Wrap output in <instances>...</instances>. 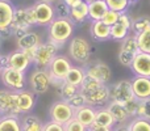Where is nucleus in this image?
<instances>
[{
  "label": "nucleus",
  "instance_id": "obj_1",
  "mask_svg": "<svg viewBox=\"0 0 150 131\" xmlns=\"http://www.w3.org/2000/svg\"><path fill=\"white\" fill-rule=\"evenodd\" d=\"M86 97L87 105L93 108H104L109 102V87L92 77L86 76L79 88Z\"/></svg>",
  "mask_w": 150,
  "mask_h": 131
},
{
  "label": "nucleus",
  "instance_id": "obj_2",
  "mask_svg": "<svg viewBox=\"0 0 150 131\" xmlns=\"http://www.w3.org/2000/svg\"><path fill=\"white\" fill-rule=\"evenodd\" d=\"M75 26L76 25L69 17H55L46 26L47 41L61 50L74 37Z\"/></svg>",
  "mask_w": 150,
  "mask_h": 131
},
{
  "label": "nucleus",
  "instance_id": "obj_3",
  "mask_svg": "<svg viewBox=\"0 0 150 131\" xmlns=\"http://www.w3.org/2000/svg\"><path fill=\"white\" fill-rule=\"evenodd\" d=\"M67 55L74 63L86 66L92 58V46L84 37L74 36L67 43Z\"/></svg>",
  "mask_w": 150,
  "mask_h": 131
},
{
  "label": "nucleus",
  "instance_id": "obj_4",
  "mask_svg": "<svg viewBox=\"0 0 150 131\" xmlns=\"http://www.w3.org/2000/svg\"><path fill=\"white\" fill-rule=\"evenodd\" d=\"M29 88L33 93L36 95H44L49 90V88L52 87V79H50V74L47 71V68H36L30 72L29 75Z\"/></svg>",
  "mask_w": 150,
  "mask_h": 131
},
{
  "label": "nucleus",
  "instance_id": "obj_5",
  "mask_svg": "<svg viewBox=\"0 0 150 131\" xmlns=\"http://www.w3.org/2000/svg\"><path fill=\"white\" fill-rule=\"evenodd\" d=\"M0 80L7 89L13 90V92L24 89L26 84L25 72L17 71V69L9 68V67H3L1 72H0Z\"/></svg>",
  "mask_w": 150,
  "mask_h": 131
},
{
  "label": "nucleus",
  "instance_id": "obj_6",
  "mask_svg": "<svg viewBox=\"0 0 150 131\" xmlns=\"http://www.w3.org/2000/svg\"><path fill=\"white\" fill-rule=\"evenodd\" d=\"M75 117V109L66 100H57L49 108V118L61 125H66Z\"/></svg>",
  "mask_w": 150,
  "mask_h": 131
},
{
  "label": "nucleus",
  "instance_id": "obj_7",
  "mask_svg": "<svg viewBox=\"0 0 150 131\" xmlns=\"http://www.w3.org/2000/svg\"><path fill=\"white\" fill-rule=\"evenodd\" d=\"M33 64V60L25 54L23 50H15L7 55H1V66L17 69V71L26 72L29 67Z\"/></svg>",
  "mask_w": 150,
  "mask_h": 131
},
{
  "label": "nucleus",
  "instance_id": "obj_8",
  "mask_svg": "<svg viewBox=\"0 0 150 131\" xmlns=\"http://www.w3.org/2000/svg\"><path fill=\"white\" fill-rule=\"evenodd\" d=\"M83 67H84V71H86V76L92 77V79L98 80L100 83H104V84H108L111 81L112 69L103 60L100 59L91 60V62H88L87 64Z\"/></svg>",
  "mask_w": 150,
  "mask_h": 131
},
{
  "label": "nucleus",
  "instance_id": "obj_9",
  "mask_svg": "<svg viewBox=\"0 0 150 131\" xmlns=\"http://www.w3.org/2000/svg\"><path fill=\"white\" fill-rule=\"evenodd\" d=\"M59 49L52 43V42H41L36 49V54L33 57V64L38 68H47L54 57L58 54Z\"/></svg>",
  "mask_w": 150,
  "mask_h": 131
},
{
  "label": "nucleus",
  "instance_id": "obj_10",
  "mask_svg": "<svg viewBox=\"0 0 150 131\" xmlns=\"http://www.w3.org/2000/svg\"><path fill=\"white\" fill-rule=\"evenodd\" d=\"M108 87H109V101H117V102L125 104L129 100L134 98L130 80L122 79L119 80L117 83H113L112 85H108Z\"/></svg>",
  "mask_w": 150,
  "mask_h": 131
},
{
  "label": "nucleus",
  "instance_id": "obj_11",
  "mask_svg": "<svg viewBox=\"0 0 150 131\" xmlns=\"http://www.w3.org/2000/svg\"><path fill=\"white\" fill-rule=\"evenodd\" d=\"M74 66V62L69 58L67 54H59L58 53L54 57V59L50 62L47 71H49L50 76L52 77H57V79H63L65 80L67 72L70 71V68Z\"/></svg>",
  "mask_w": 150,
  "mask_h": 131
},
{
  "label": "nucleus",
  "instance_id": "obj_12",
  "mask_svg": "<svg viewBox=\"0 0 150 131\" xmlns=\"http://www.w3.org/2000/svg\"><path fill=\"white\" fill-rule=\"evenodd\" d=\"M33 9L36 12L37 17V26H45L46 28L57 16H55L54 4L44 1V0H37L33 4Z\"/></svg>",
  "mask_w": 150,
  "mask_h": 131
},
{
  "label": "nucleus",
  "instance_id": "obj_13",
  "mask_svg": "<svg viewBox=\"0 0 150 131\" xmlns=\"http://www.w3.org/2000/svg\"><path fill=\"white\" fill-rule=\"evenodd\" d=\"M32 28V24L28 18V9L24 8H16L15 16H13L12 24H11V36H15L16 38L23 36L25 32H28Z\"/></svg>",
  "mask_w": 150,
  "mask_h": 131
},
{
  "label": "nucleus",
  "instance_id": "obj_14",
  "mask_svg": "<svg viewBox=\"0 0 150 131\" xmlns=\"http://www.w3.org/2000/svg\"><path fill=\"white\" fill-rule=\"evenodd\" d=\"M132 33V18L127 12L121 13L116 24L111 26V39L121 42Z\"/></svg>",
  "mask_w": 150,
  "mask_h": 131
},
{
  "label": "nucleus",
  "instance_id": "obj_15",
  "mask_svg": "<svg viewBox=\"0 0 150 131\" xmlns=\"http://www.w3.org/2000/svg\"><path fill=\"white\" fill-rule=\"evenodd\" d=\"M36 93H33L30 89H21L15 92V98H16V108H17L18 114H28L33 110L36 106Z\"/></svg>",
  "mask_w": 150,
  "mask_h": 131
},
{
  "label": "nucleus",
  "instance_id": "obj_16",
  "mask_svg": "<svg viewBox=\"0 0 150 131\" xmlns=\"http://www.w3.org/2000/svg\"><path fill=\"white\" fill-rule=\"evenodd\" d=\"M16 7L11 0H0V34L3 38L5 34H11V24L15 16Z\"/></svg>",
  "mask_w": 150,
  "mask_h": 131
},
{
  "label": "nucleus",
  "instance_id": "obj_17",
  "mask_svg": "<svg viewBox=\"0 0 150 131\" xmlns=\"http://www.w3.org/2000/svg\"><path fill=\"white\" fill-rule=\"evenodd\" d=\"M129 68L134 76L150 77V54L141 51L138 54H136Z\"/></svg>",
  "mask_w": 150,
  "mask_h": 131
},
{
  "label": "nucleus",
  "instance_id": "obj_18",
  "mask_svg": "<svg viewBox=\"0 0 150 131\" xmlns=\"http://www.w3.org/2000/svg\"><path fill=\"white\" fill-rule=\"evenodd\" d=\"M0 110L4 114L20 117L17 108H16V98L13 90H9L7 88H0Z\"/></svg>",
  "mask_w": 150,
  "mask_h": 131
},
{
  "label": "nucleus",
  "instance_id": "obj_19",
  "mask_svg": "<svg viewBox=\"0 0 150 131\" xmlns=\"http://www.w3.org/2000/svg\"><path fill=\"white\" fill-rule=\"evenodd\" d=\"M133 95L137 100H145L150 97V77L134 76L130 79Z\"/></svg>",
  "mask_w": 150,
  "mask_h": 131
},
{
  "label": "nucleus",
  "instance_id": "obj_20",
  "mask_svg": "<svg viewBox=\"0 0 150 131\" xmlns=\"http://www.w3.org/2000/svg\"><path fill=\"white\" fill-rule=\"evenodd\" d=\"M42 42V38L37 32H32L28 30L23 34V36L16 38V46L18 50H28V49H33L37 47L40 43Z\"/></svg>",
  "mask_w": 150,
  "mask_h": 131
},
{
  "label": "nucleus",
  "instance_id": "obj_21",
  "mask_svg": "<svg viewBox=\"0 0 150 131\" xmlns=\"http://www.w3.org/2000/svg\"><path fill=\"white\" fill-rule=\"evenodd\" d=\"M90 34L95 41L105 42V41H108V39H111V26L104 24L101 20L91 21Z\"/></svg>",
  "mask_w": 150,
  "mask_h": 131
},
{
  "label": "nucleus",
  "instance_id": "obj_22",
  "mask_svg": "<svg viewBox=\"0 0 150 131\" xmlns=\"http://www.w3.org/2000/svg\"><path fill=\"white\" fill-rule=\"evenodd\" d=\"M109 110V113L112 114L116 125H122V123H128V121H130V117L128 114L127 109H125L124 104L117 102V101H109L105 106Z\"/></svg>",
  "mask_w": 150,
  "mask_h": 131
},
{
  "label": "nucleus",
  "instance_id": "obj_23",
  "mask_svg": "<svg viewBox=\"0 0 150 131\" xmlns=\"http://www.w3.org/2000/svg\"><path fill=\"white\" fill-rule=\"evenodd\" d=\"M95 117H96V108L91 105H87L86 104L84 106L76 109L75 110V119L80 122L83 126H86L87 129H90L93 123H95Z\"/></svg>",
  "mask_w": 150,
  "mask_h": 131
},
{
  "label": "nucleus",
  "instance_id": "obj_24",
  "mask_svg": "<svg viewBox=\"0 0 150 131\" xmlns=\"http://www.w3.org/2000/svg\"><path fill=\"white\" fill-rule=\"evenodd\" d=\"M69 18L73 21L75 25H80L86 20H88V3L82 0L79 4L71 7L70 13H69Z\"/></svg>",
  "mask_w": 150,
  "mask_h": 131
},
{
  "label": "nucleus",
  "instance_id": "obj_25",
  "mask_svg": "<svg viewBox=\"0 0 150 131\" xmlns=\"http://www.w3.org/2000/svg\"><path fill=\"white\" fill-rule=\"evenodd\" d=\"M108 11L107 3L104 0H93L88 3V20L98 21L101 20L104 13Z\"/></svg>",
  "mask_w": 150,
  "mask_h": 131
},
{
  "label": "nucleus",
  "instance_id": "obj_26",
  "mask_svg": "<svg viewBox=\"0 0 150 131\" xmlns=\"http://www.w3.org/2000/svg\"><path fill=\"white\" fill-rule=\"evenodd\" d=\"M21 131H44V122L34 114H25L21 119Z\"/></svg>",
  "mask_w": 150,
  "mask_h": 131
},
{
  "label": "nucleus",
  "instance_id": "obj_27",
  "mask_svg": "<svg viewBox=\"0 0 150 131\" xmlns=\"http://www.w3.org/2000/svg\"><path fill=\"white\" fill-rule=\"evenodd\" d=\"M0 131H21V119L18 116L4 114L0 118Z\"/></svg>",
  "mask_w": 150,
  "mask_h": 131
},
{
  "label": "nucleus",
  "instance_id": "obj_28",
  "mask_svg": "<svg viewBox=\"0 0 150 131\" xmlns=\"http://www.w3.org/2000/svg\"><path fill=\"white\" fill-rule=\"evenodd\" d=\"M84 77H86L84 67L73 66L70 68V71L67 72V75H66L65 80L69 83V84L74 85V87H76V88H80V85H82Z\"/></svg>",
  "mask_w": 150,
  "mask_h": 131
},
{
  "label": "nucleus",
  "instance_id": "obj_29",
  "mask_svg": "<svg viewBox=\"0 0 150 131\" xmlns=\"http://www.w3.org/2000/svg\"><path fill=\"white\" fill-rule=\"evenodd\" d=\"M95 125L103 127H111L113 129V126L116 125L112 114L109 113V110L104 106V108H98L96 109V117H95Z\"/></svg>",
  "mask_w": 150,
  "mask_h": 131
},
{
  "label": "nucleus",
  "instance_id": "obj_30",
  "mask_svg": "<svg viewBox=\"0 0 150 131\" xmlns=\"http://www.w3.org/2000/svg\"><path fill=\"white\" fill-rule=\"evenodd\" d=\"M120 50L124 53H128L132 57H136V54L140 53V49H138V42H137V37L133 33H130L127 38H124L121 41V45H120Z\"/></svg>",
  "mask_w": 150,
  "mask_h": 131
},
{
  "label": "nucleus",
  "instance_id": "obj_31",
  "mask_svg": "<svg viewBox=\"0 0 150 131\" xmlns=\"http://www.w3.org/2000/svg\"><path fill=\"white\" fill-rule=\"evenodd\" d=\"M150 29V17L149 16H140V17L132 20V33L134 36L142 33Z\"/></svg>",
  "mask_w": 150,
  "mask_h": 131
},
{
  "label": "nucleus",
  "instance_id": "obj_32",
  "mask_svg": "<svg viewBox=\"0 0 150 131\" xmlns=\"http://www.w3.org/2000/svg\"><path fill=\"white\" fill-rule=\"evenodd\" d=\"M78 90H79V88H76V87H74V85L69 84V83L65 80V81L62 83V85H61V87L57 89V92H58V96L61 97V100L69 101L75 95V93L78 92Z\"/></svg>",
  "mask_w": 150,
  "mask_h": 131
},
{
  "label": "nucleus",
  "instance_id": "obj_33",
  "mask_svg": "<svg viewBox=\"0 0 150 131\" xmlns=\"http://www.w3.org/2000/svg\"><path fill=\"white\" fill-rule=\"evenodd\" d=\"M130 131H150V121L141 117H134L128 123Z\"/></svg>",
  "mask_w": 150,
  "mask_h": 131
},
{
  "label": "nucleus",
  "instance_id": "obj_34",
  "mask_svg": "<svg viewBox=\"0 0 150 131\" xmlns=\"http://www.w3.org/2000/svg\"><path fill=\"white\" fill-rule=\"evenodd\" d=\"M137 42H138V49L141 53H148L150 54V29L142 32V33L137 34Z\"/></svg>",
  "mask_w": 150,
  "mask_h": 131
},
{
  "label": "nucleus",
  "instance_id": "obj_35",
  "mask_svg": "<svg viewBox=\"0 0 150 131\" xmlns=\"http://www.w3.org/2000/svg\"><path fill=\"white\" fill-rule=\"evenodd\" d=\"M104 1L107 3L108 9L116 11V12L120 13H125L130 5L129 0H104Z\"/></svg>",
  "mask_w": 150,
  "mask_h": 131
},
{
  "label": "nucleus",
  "instance_id": "obj_36",
  "mask_svg": "<svg viewBox=\"0 0 150 131\" xmlns=\"http://www.w3.org/2000/svg\"><path fill=\"white\" fill-rule=\"evenodd\" d=\"M137 117L150 121V97L145 98V100H140L137 109Z\"/></svg>",
  "mask_w": 150,
  "mask_h": 131
},
{
  "label": "nucleus",
  "instance_id": "obj_37",
  "mask_svg": "<svg viewBox=\"0 0 150 131\" xmlns=\"http://www.w3.org/2000/svg\"><path fill=\"white\" fill-rule=\"evenodd\" d=\"M69 104H70L71 106H73V108L75 109V110H76V109H79V108H82V106H84L86 104V97H84V95H83L82 93V90H78L76 93H75V95L73 96V97L70 98V100L67 101Z\"/></svg>",
  "mask_w": 150,
  "mask_h": 131
},
{
  "label": "nucleus",
  "instance_id": "obj_38",
  "mask_svg": "<svg viewBox=\"0 0 150 131\" xmlns=\"http://www.w3.org/2000/svg\"><path fill=\"white\" fill-rule=\"evenodd\" d=\"M120 15H121L120 12H116V11L108 9L105 13H104V16H103V18H101V21H103L104 24H107V25L112 26L113 24L117 22V20H119Z\"/></svg>",
  "mask_w": 150,
  "mask_h": 131
},
{
  "label": "nucleus",
  "instance_id": "obj_39",
  "mask_svg": "<svg viewBox=\"0 0 150 131\" xmlns=\"http://www.w3.org/2000/svg\"><path fill=\"white\" fill-rule=\"evenodd\" d=\"M54 11H55V16L57 17H69V13H70V7L63 3V0L54 3Z\"/></svg>",
  "mask_w": 150,
  "mask_h": 131
},
{
  "label": "nucleus",
  "instance_id": "obj_40",
  "mask_svg": "<svg viewBox=\"0 0 150 131\" xmlns=\"http://www.w3.org/2000/svg\"><path fill=\"white\" fill-rule=\"evenodd\" d=\"M138 102H140V100H137V98H132V100H129L128 102L124 104L125 109H127L128 114H129L130 119L134 118V117H137V109H138Z\"/></svg>",
  "mask_w": 150,
  "mask_h": 131
},
{
  "label": "nucleus",
  "instance_id": "obj_41",
  "mask_svg": "<svg viewBox=\"0 0 150 131\" xmlns=\"http://www.w3.org/2000/svg\"><path fill=\"white\" fill-rule=\"evenodd\" d=\"M65 131H88V129L86 126H83L78 119L73 118L70 122L65 125Z\"/></svg>",
  "mask_w": 150,
  "mask_h": 131
},
{
  "label": "nucleus",
  "instance_id": "obj_42",
  "mask_svg": "<svg viewBox=\"0 0 150 131\" xmlns=\"http://www.w3.org/2000/svg\"><path fill=\"white\" fill-rule=\"evenodd\" d=\"M133 58L134 57L129 55L128 53L121 51V50H119V53H117V60H119L120 64L124 66V67H129L130 63H132V60H133Z\"/></svg>",
  "mask_w": 150,
  "mask_h": 131
},
{
  "label": "nucleus",
  "instance_id": "obj_43",
  "mask_svg": "<svg viewBox=\"0 0 150 131\" xmlns=\"http://www.w3.org/2000/svg\"><path fill=\"white\" fill-rule=\"evenodd\" d=\"M44 131H65V125H61L50 119L44 123Z\"/></svg>",
  "mask_w": 150,
  "mask_h": 131
},
{
  "label": "nucleus",
  "instance_id": "obj_44",
  "mask_svg": "<svg viewBox=\"0 0 150 131\" xmlns=\"http://www.w3.org/2000/svg\"><path fill=\"white\" fill-rule=\"evenodd\" d=\"M26 9H28L29 22L32 24V26L37 25V17H36V12H34V9H33V5H30V7H26Z\"/></svg>",
  "mask_w": 150,
  "mask_h": 131
},
{
  "label": "nucleus",
  "instance_id": "obj_45",
  "mask_svg": "<svg viewBox=\"0 0 150 131\" xmlns=\"http://www.w3.org/2000/svg\"><path fill=\"white\" fill-rule=\"evenodd\" d=\"M88 131H112L111 127H103V126H98V125L93 123L92 126L88 129Z\"/></svg>",
  "mask_w": 150,
  "mask_h": 131
},
{
  "label": "nucleus",
  "instance_id": "obj_46",
  "mask_svg": "<svg viewBox=\"0 0 150 131\" xmlns=\"http://www.w3.org/2000/svg\"><path fill=\"white\" fill-rule=\"evenodd\" d=\"M112 131H130L128 123H122V125H115Z\"/></svg>",
  "mask_w": 150,
  "mask_h": 131
},
{
  "label": "nucleus",
  "instance_id": "obj_47",
  "mask_svg": "<svg viewBox=\"0 0 150 131\" xmlns=\"http://www.w3.org/2000/svg\"><path fill=\"white\" fill-rule=\"evenodd\" d=\"M82 1V0H63V3H65L67 7H74V5H76V4H79V3Z\"/></svg>",
  "mask_w": 150,
  "mask_h": 131
},
{
  "label": "nucleus",
  "instance_id": "obj_48",
  "mask_svg": "<svg viewBox=\"0 0 150 131\" xmlns=\"http://www.w3.org/2000/svg\"><path fill=\"white\" fill-rule=\"evenodd\" d=\"M44 1H47V3H52V4H54V3L59 1V0H44Z\"/></svg>",
  "mask_w": 150,
  "mask_h": 131
},
{
  "label": "nucleus",
  "instance_id": "obj_49",
  "mask_svg": "<svg viewBox=\"0 0 150 131\" xmlns=\"http://www.w3.org/2000/svg\"><path fill=\"white\" fill-rule=\"evenodd\" d=\"M3 69V66H1V55H0V72H1Z\"/></svg>",
  "mask_w": 150,
  "mask_h": 131
},
{
  "label": "nucleus",
  "instance_id": "obj_50",
  "mask_svg": "<svg viewBox=\"0 0 150 131\" xmlns=\"http://www.w3.org/2000/svg\"><path fill=\"white\" fill-rule=\"evenodd\" d=\"M1 43H3V36L0 34V47H1Z\"/></svg>",
  "mask_w": 150,
  "mask_h": 131
},
{
  "label": "nucleus",
  "instance_id": "obj_51",
  "mask_svg": "<svg viewBox=\"0 0 150 131\" xmlns=\"http://www.w3.org/2000/svg\"><path fill=\"white\" fill-rule=\"evenodd\" d=\"M137 1H138V0H129L130 4H133V3H137Z\"/></svg>",
  "mask_w": 150,
  "mask_h": 131
},
{
  "label": "nucleus",
  "instance_id": "obj_52",
  "mask_svg": "<svg viewBox=\"0 0 150 131\" xmlns=\"http://www.w3.org/2000/svg\"><path fill=\"white\" fill-rule=\"evenodd\" d=\"M3 116H4V113H3V111H1V110H0V118H1V117H3Z\"/></svg>",
  "mask_w": 150,
  "mask_h": 131
},
{
  "label": "nucleus",
  "instance_id": "obj_53",
  "mask_svg": "<svg viewBox=\"0 0 150 131\" xmlns=\"http://www.w3.org/2000/svg\"><path fill=\"white\" fill-rule=\"evenodd\" d=\"M84 1H87V3H90V1H93V0H84Z\"/></svg>",
  "mask_w": 150,
  "mask_h": 131
}]
</instances>
